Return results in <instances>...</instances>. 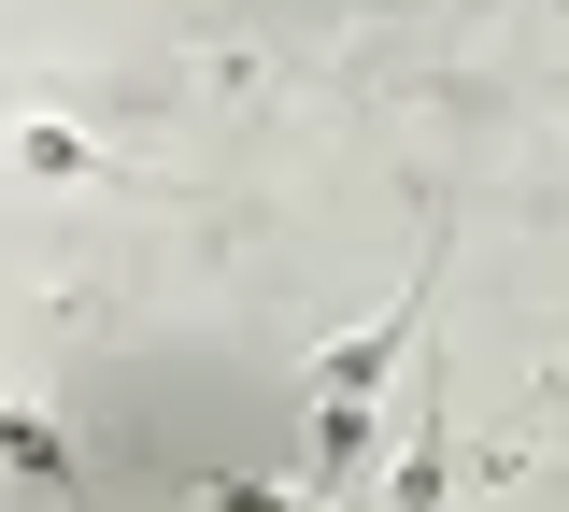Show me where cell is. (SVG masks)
I'll return each mask as SVG.
<instances>
[{
	"label": "cell",
	"mask_w": 569,
	"mask_h": 512,
	"mask_svg": "<svg viewBox=\"0 0 569 512\" xmlns=\"http://www.w3.org/2000/svg\"><path fill=\"white\" fill-rule=\"evenodd\" d=\"M413 313H427V285L385 299L356 342L313 357V484H356V455H370V399H385V370H399V342H413Z\"/></svg>",
	"instance_id": "obj_1"
},
{
	"label": "cell",
	"mask_w": 569,
	"mask_h": 512,
	"mask_svg": "<svg viewBox=\"0 0 569 512\" xmlns=\"http://www.w3.org/2000/svg\"><path fill=\"white\" fill-rule=\"evenodd\" d=\"M0 455H14V470H43V484H71V441L43 428V413H0Z\"/></svg>",
	"instance_id": "obj_2"
},
{
	"label": "cell",
	"mask_w": 569,
	"mask_h": 512,
	"mask_svg": "<svg viewBox=\"0 0 569 512\" xmlns=\"http://www.w3.org/2000/svg\"><path fill=\"white\" fill-rule=\"evenodd\" d=\"M213 512H328V499H271V484H213Z\"/></svg>",
	"instance_id": "obj_3"
}]
</instances>
